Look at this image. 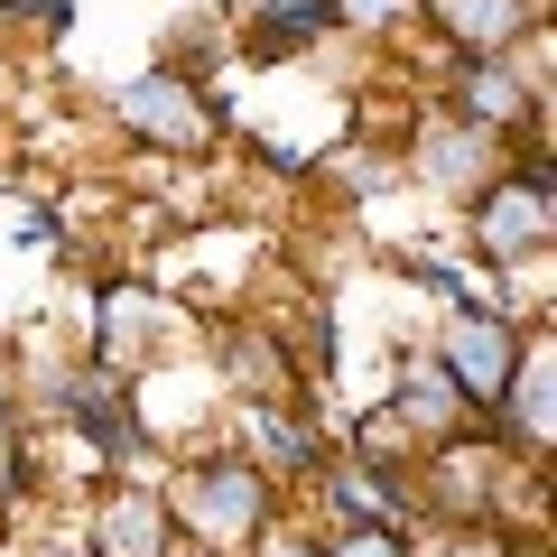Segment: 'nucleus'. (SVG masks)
<instances>
[{
  "mask_svg": "<svg viewBox=\"0 0 557 557\" xmlns=\"http://www.w3.org/2000/svg\"><path fill=\"white\" fill-rule=\"evenodd\" d=\"M159 493H168V511H177V539L223 548V557H242L278 511H288V493H278L242 446H186L159 474Z\"/></svg>",
  "mask_w": 557,
  "mask_h": 557,
  "instance_id": "f257e3e1",
  "label": "nucleus"
},
{
  "mask_svg": "<svg viewBox=\"0 0 557 557\" xmlns=\"http://www.w3.org/2000/svg\"><path fill=\"white\" fill-rule=\"evenodd\" d=\"M465 242L483 270H539L557 251V159L548 139H520L493 168V186L465 196Z\"/></svg>",
  "mask_w": 557,
  "mask_h": 557,
  "instance_id": "f03ea898",
  "label": "nucleus"
},
{
  "mask_svg": "<svg viewBox=\"0 0 557 557\" xmlns=\"http://www.w3.org/2000/svg\"><path fill=\"white\" fill-rule=\"evenodd\" d=\"M28 399H38V409L57 418V428H65L94 465H112V474H131V465L149 456V409H139V381L112 372V362H94V354H84V362H57Z\"/></svg>",
  "mask_w": 557,
  "mask_h": 557,
  "instance_id": "7ed1b4c3",
  "label": "nucleus"
},
{
  "mask_svg": "<svg viewBox=\"0 0 557 557\" xmlns=\"http://www.w3.org/2000/svg\"><path fill=\"white\" fill-rule=\"evenodd\" d=\"M112 121H121V139H139V149H159V159H205L223 139V102H214V84L196 75V65H149V75H131L112 94Z\"/></svg>",
  "mask_w": 557,
  "mask_h": 557,
  "instance_id": "20e7f679",
  "label": "nucleus"
},
{
  "mask_svg": "<svg viewBox=\"0 0 557 557\" xmlns=\"http://www.w3.org/2000/svg\"><path fill=\"white\" fill-rule=\"evenodd\" d=\"M186 344H196V317H186L168 288H149V278H102L94 288V362L149 381L159 362H177Z\"/></svg>",
  "mask_w": 557,
  "mask_h": 557,
  "instance_id": "39448f33",
  "label": "nucleus"
},
{
  "mask_svg": "<svg viewBox=\"0 0 557 557\" xmlns=\"http://www.w3.org/2000/svg\"><path fill=\"white\" fill-rule=\"evenodd\" d=\"M520 335H530V317H511V307H493V298H446L437 344H428V354L456 372V391H465V409H474V418L502 409L511 362H520Z\"/></svg>",
  "mask_w": 557,
  "mask_h": 557,
  "instance_id": "423d86ee",
  "label": "nucleus"
},
{
  "mask_svg": "<svg viewBox=\"0 0 557 557\" xmlns=\"http://www.w3.org/2000/svg\"><path fill=\"white\" fill-rule=\"evenodd\" d=\"M233 446L278 483V493H307V474L335 456V437H325V418L307 409V391L298 399H233Z\"/></svg>",
  "mask_w": 557,
  "mask_h": 557,
  "instance_id": "0eeeda50",
  "label": "nucleus"
},
{
  "mask_svg": "<svg viewBox=\"0 0 557 557\" xmlns=\"http://www.w3.org/2000/svg\"><path fill=\"white\" fill-rule=\"evenodd\" d=\"M511 159V139H493V131H474V121H456V112H418V139H409V177L428 186V196H446V205H465L474 186H493V168Z\"/></svg>",
  "mask_w": 557,
  "mask_h": 557,
  "instance_id": "6e6552de",
  "label": "nucleus"
},
{
  "mask_svg": "<svg viewBox=\"0 0 557 557\" xmlns=\"http://www.w3.org/2000/svg\"><path fill=\"white\" fill-rule=\"evenodd\" d=\"M84 548L94 557H168L177 548V511H168L159 474H102L94 511H84Z\"/></svg>",
  "mask_w": 557,
  "mask_h": 557,
  "instance_id": "1a4fd4ad",
  "label": "nucleus"
},
{
  "mask_svg": "<svg viewBox=\"0 0 557 557\" xmlns=\"http://www.w3.org/2000/svg\"><path fill=\"white\" fill-rule=\"evenodd\" d=\"M205 362H214L223 399H298V391H307V381H298V362L278 354V335H270L260 317L214 325V335H205Z\"/></svg>",
  "mask_w": 557,
  "mask_h": 557,
  "instance_id": "9d476101",
  "label": "nucleus"
},
{
  "mask_svg": "<svg viewBox=\"0 0 557 557\" xmlns=\"http://www.w3.org/2000/svg\"><path fill=\"white\" fill-rule=\"evenodd\" d=\"M493 428L520 446L530 465H548V428H557V372H548V317H530L520 335V362H511V391H502Z\"/></svg>",
  "mask_w": 557,
  "mask_h": 557,
  "instance_id": "9b49d317",
  "label": "nucleus"
},
{
  "mask_svg": "<svg viewBox=\"0 0 557 557\" xmlns=\"http://www.w3.org/2000/svg\"><path fill=\"white\" fill-rule=\"evenodd\" d=\"M381 409H391L418 446L456 437L465 418H474V409H465V391H456V372H446L437 354H399V372H391V391H381Z\"/></svg>",
  "mask_w": 557,
  "mask_h": 557,
  "instance_id": "f8f14e48",
  "label": "nucleus"
},
{
  "mask_svg": "<svg viewBox=\"0 0 557 557\" xmlns=\"http://www.w3.org/2000/svg\"><path fill=\"white\" fill-rule=\"evenodd\" d=\"M418 20L437 28V47H456V57H511L539 28V0H418Z\"/></svg>",
  "mask_w": 557,
  "mask_h": 557,
  "instance_id": "ddd939ff",
  "label": "nucleus"
},
{
  "mask_svg": "<svg viewBox=\"0 0 557 557\" xmlns=\"http://www.w3.org/2000/svg\"><path fill=\"white\" fill-rule=\"evenodd\" d=\"M325 38H344L335 0H260L251 20H242V47H251L260 65H298V57H317Z\"/></svg>",
  "mask_w": 557,
  "mask_h": 557,
  "instance_id": "4468645a",
  "label": "nucleus"
},
{
  "mask_svg": "<svg viewBox=\"0 0 557 557\" xmlns=\"http://www.w3.org/2000/svg\"><path fill=\"white\" fill-rule=\"evenodd\" d=\"M260 325L278 335V354L298 362V381H325V372H335V317H325V298H278Z\"/></svg>",
  "mask_w": 557,
  "mask_h": 557,
  "instance_id": "2eb2a0df",
  "label": "nucleus"
},
{
  "mask_svg": "<svg viewBox=\"0 0 557 557\" xmlns=\"http://www.w3.org/2000/svg\"><path fill=\"white\" fill-rule=\"evenodd\" d=\"M38 456H28V399H20V381L0 372V511H20L28 493H38Z\"/></svg>",
  "mask_w": 557,
  "mask_h": 557,
  "instance_id": "dca6fc26",
  "label": "nucleus"
},
{
  "mask_svg": "<svg viewBox=\"0 0 557 557\" xmlns=\"http://www.w3.org/2000/svg\"><path fill=\"white\" fill-rule=\"evenodd\" d=\"M317 530H325V557H418L409 520H317Z\"/></svg>",
  "mask_w": 557,
  "mask_h": 557,
  "instance_id": "f3484780",
  "label": "nucleus"
},
{
  "mask_svg": "<svg viewBox=\"0 0 557 557\" xmlns=\"http://www.w3.org/2000/svg\"><path fill=\"white\" fill-rule=\"evenodd\" d=\"M344 38H399V28L418 20V0H335Z\"/></svg>",
  "mask_w": 557,
  "mask_h": 557,
  "instance_id": "a211bd4d",
  "label": "nucleus"
},
{
  "mask_svg": "<svg viewBox=\"0 0 557 557\" xmlns=\"http://www.w3.org/2000/svg\"><path fill=\"white\" fill-rule=\"evenodd\" d=\"M242 557H325V530H317V520H298V511H278Z\"/></svg>",
  "mask_w": 557,
  "mask_h": 557,
  "instance_id": "6ab92c4d",
  "label": "nucleus"
},
{
  "mask_svg": "<svg viewBox=\"0 0 557 557\" xmlns=\"http://www.w3.org/2000/svg\"><path fill=\"white\" fill-rule=\"evenodd\" d=\"M335 186H354V196H381V186H391V168H381L372 149H354V159H335Z\"/></svg>",
  "mask_w": 557,
  "mask_h": 557,
  "instance_id": "aec40b11",
  "label": "nucleus"
},
{
  "mask_svg": "<svg viewBox=\"0 0 557 557\" xmlns=\"http://www.w3.org/2000/svg\"><path fill=\"white\" fill-rule=\"evenodd\" d=\"M0 10H20L28 28H57V38H65V20H75V0H0Z\"/></svg>",
  "mask_w": 557,
  "mask_h": 557,
  "instance_id": "412c9836",
  "label": "nucleus"
},
{
  "mask_svg": "<svg viewBox=\"0 0 557 557\" xmlns=\"http://www.w3.org/2000/svg\"><path fill=\"white\" fill-rule=\"evenodd\" d=\"M168 557H223V548H196V539H177V548H168Z\"/></svg>",
  "mask_w": 557,
  "mask_h": 557,
  "instance_id": "4be33fe9",
  "label": "nucleus"
}]
</instances>
